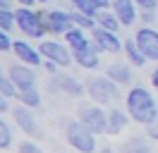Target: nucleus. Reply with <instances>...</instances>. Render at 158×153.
Returning a JSON list of instances; mask_svg holds the SVG:
<instances>
[{
  "label": "nucleus",
  "instance_id": "7ed1b4c3",
  "mask_svg": "<svg viewBox=\"0 0 158 153\" xmlns=\"http://www.w3.org/2000/svg\"><path fill=\"white\" fill-rule=\"evenodd\" d=\"M67 141L79 153H94L96 151V134L91 132L81 120H74V122L67 124Z\"/></svg>",
  "mask_w": 158,
  "mask_h": 153
},
{
  "label": "nucleus",
  "instance_id": "f704fd0d",
  "mask_svg": "<svg viewBox=\"0 0 158 153\" xmlns=\"http://www.w3.org/2000/svg\"><path fill=\"white\" fill-rule=\"evenodd\" d=\"M98 2V7L101 10H108V7H113V0H96Z\"/></svg>",
  "mask_w": 158,
  "mask_h": 153
},
{
  "label": "nucleus",
  "instance_id": "dca6fc26",
  "mask_svg": "<svg viewBox=\"0 0 158 153\" xmlns=\"http://www.w3.org/2000/svg\"><path fill=\"white\" fill-rule=\"evenodd\" d=\"M125 55H127V60L134 67H144V65H146V60H148V57L144 55V50L139 48L137 38H127V41H125Z\"/></svg>",
  "mask_w": 158,
  "mask_h": 153
},
{
  "label": "nucleus",
  "instance_id": "a878e982",
  "mask_svg": "<svg viewBox=\"0 0 158 153\" xmlns=\"http://www.w3.org/2000/svg\"><path fill=\"white\" fill-rule=\"evenodd\" d=\"M12 27H17V17L12 10H0V29L2 31H10Z\"/></svg>",
  "mask_w": 158,
  "mask_h": 153
},
{
  "label": "nucleus",
  "instance_id": "ddd939ff",
  "mask_svg": "<svg viewBox=\"0 0 158 153\" xmlns=\"http://www.w3.org/2000/svg\"><path fill=\"white\" fill-rule=\"evenodd\" d=\"M113 12L118 14L122 27H132L137 22V2L134 0H113Z\"/></svg>",
  "mask_w": 158,
  "mask_h": 153
},
{
  "label": "nucleus",
  "instance_id": "cd10ccee",
  "mask_svg": "<svg viewBox=\"0 0 158 153\" xmlns=\"http://www.w3.org/2000/svg\"><path fill=\"white\" fill-rule=\"evenodd\" d=\"M15 48V41L10 38V31H0V50H2V55Z\"/></svg>",
  "mask_w": 158,
  "mask_h": 153
},
{
  "label": "nucleus",
  "instance_id": "9d476101",
  "mask_svg": "<svg viewBox=\"0 0 158 153\" xmlns=\"http://www.w3.org/2000/svg\"><path fill=\"white\" fill-rule=\"evenodd\" d=\"M91 38L98 43V48L103 53H120V50H125V43L118 38V34H115V31H108V29H103V27L94 29V31H91Z\"/></svg>",
  "mask_w": 158,
  "mask_h": 153
},
{
  "label": "nucleus",
  "instance_id": "58836bf2",
  "mask_svg": "<svg viewBox=\"0 0 158 153\" xmlns=\"http://www.w3.org/2000/svg\"><path fill=\"white\" fill-rule=\"evenodd\" d=\"M101 153H113V151H110V148H103V151H101Z\"/></svg>",
  "mask_w": 158,
  "mask_h": 153
},
{
  "label": "nucleus",
  "instance_id": "a211bd4d",
  "mask_svg": "<svg viewBox=\"0 0 158 153\" xmlns=\"http://www.w3.org/2000/svg\"><path fill=\"white\" fill-rule=\"evenodd\" d=\"M125 127H127V115L122 113L120 108L110 110L108 113V132L106 134H118V132H122Z\"/></svg>",
  "mask_w": 158,
  "mask_h": 153
},
{
  "label": "nucleus",
  "instance_id": "412c9836",
  "mask_svg": "<svg viewBox=\"0 0 158 153\" xmlns=\"http://www.w3.org/2000/svg\"><path fill=\"white\" fill-rule=\"evenodd\" d=\"M0 96H5V98H19V89L17 84L10 79V74H2L0 76Z\"/></svg>",
  "mask_w": 158,
  "mask_h": 153
},
{
  "label": "nucleus",
  "instance_id": "e433bc0d",
  "mask_svg": "<svg viewBox=\"0 0 158 153\" xmlns=\"http://www.w3.org/2000/svg\"><path fill=\"white\" fill-rule=\"evenodd\" d=\"M0 10H12V0H0Z\"/></svg>",
  "mask_w": 158,
  "mask_h": 153
},
{
  "label": "nucleus",
  "instance_id": "f3484780",
  "mask_svg": "<svg viewBox=\"0 0 158 153\" xmlns=\"http://www.w3.org/2000/svg\"><path fill=\"white\" fill-rule=\"evenodd\" d=\"M55 84H58V89H60V91H65V93H69V96H79L81 91H84V86L79 84L74 76H69V74L55 76Z\"/></svg>",
  "mask_w": 158,
  "mask_h": 153
},
{
  "label": "nucleus",
  "instance_id": "7c9ffc66",
  "mask_svg": "<svg viewBox=\"0 0 158 153\" xmlns=\"http://www.w3.org/2000/svg\"><path fill=\"white\" fill-rule=\"evenodd\" d=\"M156 10L158 7H153V10H141V22H144V24H151V22L156 19Z\"/></svg>",
  "mask_w": 158,
  "mask_h": 153
},
{
  "label": "nucleus",
  "instance_id": "f8f14e48",
  "mask_svg": "<svg viewBox=\"0 0 158 153\" xmlns=\"http://www.w3.org/2000/svg\"><path fill=\"white\" fill-rule=\"evenodd\" d=\"M12 115H15V120H17V124H19V129L24 134H29V136H39V124H36V117L31 115L29 105L22 103L19 108L12 110Z\"/></svg>",
  "mask_w": 158,
  "mask_h": 153
},
{
  "label": "nucleus",
  "instance_id": "6ab92c4d",
  "mask_svg": "<svg viewBox=\"0 0 158 153\" xmlns=\"http://www.w3.org/2000/svg\"><path fill=\"white\" fill-rule=\"evenodd\" d=\"M96 22H98V27L108 29V31H115V34L122 29V22L118 19V14H115V12H108V10H101Z\"/></svg>",
  "mask_w": 158,
  "mask_h": 153
},
{
  "label": "nucleus",
  "instance_id": "f03ea898",
  "mask_svg": "<svg viewBox=\"0 0 158 153\" xmlns=\"http://www.w3.org/2000/svg\"><path fill=\"white\" fill-rule=\"evenodd\" d=\"M15 17H17V29L27 38H43L46 31H48V24H46V17L36 12L34 7H19L15 10Z\"/></svg>",
  "mask_w": 158,
  "mask_h": 153
},
{
  "label": "nucleus",
  "instance_id": "72a5a7b5",
  "mask_svg": "<svg viewBox=\"0 0 158 153\" xmlns=\"http://www.w3.org/2000/svg\"><path fill=\"white\" fill-rule=\"evenodd\" d=\"M7 110H10V98L0 96V113H2V115H7Z\"/></svg>",
  "mask_w": 158,
  "mask_h": 153
},
{
  "label": "nucleus",
  "instance_id": "5701e85b",
  "mask_svg": "<svg viewBox=\"0 0 158 153\" xmlns=\"http://www.w3.org/2000/svg\"><path fill=\"white\" fill-rule=\"evenodd\" d=\"M72 7H77L79 12H84L89 17H98V12H101L96 0H72Z\"/></svg>",
  "mask_w": 158,
  "mask_h": 153
},
{
  "label": "nucleus",
  "instance_id": "bb28decb",
  "mask_svg": "<svg viewBox=\"0 0 158 153\" xmlns=\"http://www.w3.org/2000/svg\"><path fill=\"white\" fill-rule=\"evenodd\" d=\"M10 143H12V132H10V127H7V120H0V148L7 151Z\"/></svg>",
  "mask_w": 158,
  "mask_h": 153
},
{
  "label": "nucleus",
  "instance_id": "2eb2a0df",
  "mask_svg": "<svg viewBox=\"0 0 158 153\" xmlns=\"http://www.w3.org/2000/svg\"><path fill=\"white\" fill-rule=\"evenodd\" d=\"M17 57H19L22 62H27V65H41V50L39 48H31L27 41H15V48H12Z\"/></svg>",
  "mask_w": 158,
  "mask_h": 153
},
{
  "label": "nucleus",
  "instance_id": "aec40b11",
  "mask_svg": "<svg viewBox=\"0 0 158 153\" xmlns=\"http://www.w3.org/2000/svg\"><path fill=\"white\" fill-rule=\"evenodd\" d=\"M72 12V19H74V24L81 29H86V31H94V29L98 27V22H96V17H89V14H84V12H79L77 7L69 10Z\"/></svg>",
  "mask_w": 158,
  "mask_h": 153
},
{
  "label": "nucleus",
  "instance_id": "423d86ee",
  "mask_svg": "<svg viewBox=\"0 0 158 153\" xmlns=\"http://www.w3.org/2000/svg\"><path fill=\"white\" fill-rule=\"evenodd\" d=\"M98 53H101V48L98 43L94 41V38H86L81 46L77 48H72V55H74V62H77L79 67H84V69H96V67L101 65V60H98Z\"/></svg>",
  "mask_w": 158,
  "mask_h": 153
},
{
  "label": "nucleus",
  "instance_id": "4468645a",
  "mask_svg": "<svg viewBox=\"0 0 158 153\" xmlns=\"http://www.w3.org/2000/svg\"><path fill=\"white\" fill-rule=\"evenodd\" d=\"M106 74L113 79V81H118L120 86H127L134 81V74H132V67L125 65V62H110L106 67Z\"/></svg>",
  "mask_w": 158,
  "mask_h": 153
},
{
  "label": "nucleus",
  "instance_id": "9b49d317",
  "mask_svg": "<svg viewBox=\"0 0 158 153\" xmlns=\"http://www.w3.org/2000/svg\"><path fill=\"white\" fill-rule=\"evenodd\" d=\"M134 38H137L139 48L144 50V55L148 57V60H158V31L151 27H141L134 34Z\"/></svg>",
  "mask_w": 158,
  "mask_h": 153
},
{
  "label": "nucleus",
  "instance_id": "b1692460",
  "mask_svg": "<svg viewBox=\"0 0 158 153\" xmlns=\"http://www.w3.org/2000/svg\"><path fill=\"white\" fill-rule=\"evenodd\" d=\"M86 29H81V27H74V29H69L67 34H65V43H67L69 48H77L81 46L84 41H86V34H84Z\"/></svg>",
  "mask_w": 158,
  "mask_h": 153
},
{
  "label": "nucleus",
  "instance_id": "f257e3e1",
  "mask_svg": "<svg viewBox=\"0 0 158 153\" xmlns=\"http://www.w3.org/2000/svg\"><path fill=\"white\" fill-rule=\"evenodd\" d=\"M127 113H129V117H132L134 122L148 124L153 120V115L158 113V108H156L153 96L148 93L146 89L134 86V89H129V93H127Z\"/></svg>",
  "mask_w": 158,
  "mask_h": 153
},
{
  "label": "nucleus",
  "instance_id": "473e14b6",
  "mask_svg": "<svg viewBox=\"0 0 158 153\" xmlns=\"http://www.w3.org/2000/svg\"><path fill=\"white\" fill-rule=\"evenodd\" d=\"M43 65H46V72H50V74H55V72H58V62H55V60H48V57H46V62H43Z\"/></svg>",
  "mask_w": 158,
  "mask_h": 153
},
{
  "label": "nucleus",
  "instance_id": "c756f323",
  "mask_svg": "<svg viewBox=\"0 0 158 153\" xmlns=\"http://www.w3.org/2000/svg\"><path fill=\"white\" fill-rule=\"evenodd\" d=\"M19 153H43L34 141H22L19 143Z\"/></svg>",
  "mask_w": 158,
  "mask_h": 153
},
{
  "label": "nucleus",
  "instance_id": "2f4dec72",
  "mask_svg": "<svg viewBox=\"0 0 158 153\" xmlns=\"http://www.w3.org/2000/svg\"><path fill=\"white\" fill-rule=\"evenodd\" d=\"M141 10H153V7H158V0H134Z\"/></svg>",
  "mask_w": 158,
  "mask_h": 153
},
{
  "label": "nucleus",
  "instance_id": "ea45409f",
  "mask_svg": "<svg viewBox=\"0 0 158 153\" xmlns=\"http://www.w3.org/2000/svg\"><path fill=\"white\" fill-rule=\"evenodd\" d=\"M36 2H48V0H36Z\"/></svg>",
  "mask_w": 158,
  "mask_h": 153
},
{
  "label": "nucleus",
  "instance_id": "39448f33",
  "mask_svg": "<svg viewBox=\"0 0 158 153\" xmlns=\"http://www.w3.org/2000/svg\"><path fill=\"white\" fill-rule=\"evenodd\" d=\"M79 120L89 127L94 134H106L108 132V113L94 103H81L79 105Z\"/></svg>",
  "mask_w": 158,
  "mask_h": 153
},
{
  "label": "nucleus",
  "instance_id": "20e7f679",
  "mask_svg": "<svg viewBox=\"0 0 158 153\" xmlns=\"http://www.w3.org/2000/svg\"><path fill=\"white\" fill-rule=\"evenodd\" d=\"M86 91H89V96L96 103L106 105V103H110L113 98L120 96V84L113 81L108 74L106 76H89V79H86Z\"/></svg>",
  "mask_w": 158,
  "mask_h": 153
},
{
  "label": "nucleus",
  "instance_id": "c9c22d12",
  "mask_svg": "<svg viewBox=\"0 0 158 153\" xmlns=\"http://www.w3.org/2000/svg\"><path fill=\"white\" fill-rule=\"evenodd\" d=\"M151 84H153V89L158 91V67L153 69V74H151Z\"/></svg>",
  "mask_w": 158,
  "mask_h": 153
},
{
  "label": "nucleus",
  "instance_id": "1a4fd4ad",
  "mask_svg": "<svg viewBox=\"0 0 158 153\" xmlns=\"http://www.w3.org/2000/svg\"><path fill=\"white\" fill-rule=\"evenodd\" d=\"M10 79L17 84V89L22 91H29V89H36V72H34V65H12L7 69Z\"/></svg>",
  "mask_w": 158,
  "mask_h": 153
},
{
  "label": "nucleus",
  "instance_id": "c85d7f7f",
  "mask_svg": "<svg viewBox=\"0 0 158 153\" xmlns=\"http://www.w3.org/2000/svg\"><path fill=\"white\" fill-rule=\"evenodd\" d=\"M146 134L151 136V139H158V113L153 115V120L146 124Z\"/></svg>",
  "mask_w": 158,
  "mask_h": 153
},
{
  "label": "nucleus",
  "instance_id": "393cba45",
  "mask_svg": "<svg viewBox=\"0 0 158 153\" xmlns=\"http://www.w3.org/2000/svg\"><path fill=\"white\" fill-rule=\"evenodd\" d=\"M19 101H22L24 105H29V108H39V105H41V93H39V89L22 91V93H19Z\"/></svg>",
  "mask_w": 158,
  "mask_h": 153
},
{
  "label": "nucleus",
  "instance_id": "6e6552de",
  "mask_svg": "<svg viewBox=\"0 0 158 153\" xmlns=\"http://www.w3.org/2000/svg\"><path fill=\"white\" fill-rule=\"evenodd\" d=\"M39 50L43 57H48V60H55L60 67H67L72 65V48H65V43H58V41H43L39 43Z\"/></svg>",
  "mask_w": 158,
  "mask_h": 153
},
{
  "label": "nucleus",
  "instance_id": "4c0bfd02",
  "mask_svg": "<svg viewBox=\"0 0 158 153\" xmlns=\"http://www.w3.org/2000/svg\"><path fill=\"white\" fill-rule=\"evenodd\" d=\"M17 2H19V5H27V7H34V5H36V0H17Z\"/></svg>",
  "mask_w": 158,
  "mask_h": 153
},
{
  "label": "nucleus",
  "instance_id": "0eeeda50",
  "mask_svg": "<svg viewBox=\"0 0 158 153\" xmlns=\"http://www.w3.org/2000/svg\"><path fill=\"white\" fill-rule=\"evenodd\" d=\"M43 17H46L48 31H50V34H55V36H65L69 29L77 27L69 10H48V12H43Z\"/></svg>",
  "mask_w": 158,
  "mask_h": 153
},
{
  "label": "nucleus",
  "instance_id": "4be33fe9",
  "mask_svg": "<svg viewBox=\"0 0 158 153\" xmlns=\"http://www.w3.org/2000/svg\"><path fill=\"white\" fill-rule=\"evenodd\" d=\"M122 153H151V148H148L146 139H141V136H132V139L122 146Z\"/></svg>",
  "mask_w": 158,
  "mask_h": 153
}]
</instances>
